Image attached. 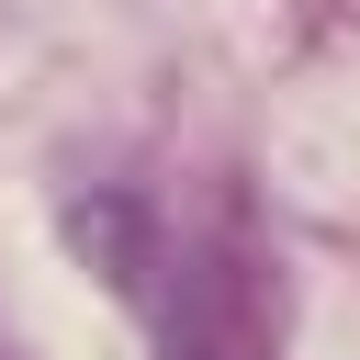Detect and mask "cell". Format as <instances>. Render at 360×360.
<instances>
[{"mask_svg": "<svg viewBox=\"0 0 360 360\" xmlns=\"http://www.w3.org/2000/svg\"><path fill=\"white\" fill-rule=\"evenodd\" d=\"M158 270V360H281V292L248 236H202Z\"/></svg>", "mask_w": 360, "mask_h": 360, "instance_id": "1", "label": "cell"}]
</instances>
